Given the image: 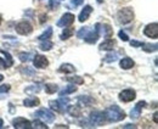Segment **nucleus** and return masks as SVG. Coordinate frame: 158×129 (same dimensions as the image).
<instances>
[{
  "label": "nucleus",
  "instance_id": "1",
  "mask_svg": "<svg viewBox=\"0 0 158 129\" xmlns=\"http://www.w3.org/2000/svg\"><path fill=\"white\" fill-rule=\"evenodd\" d=\"M103 114H105V119H107L108 122H119L125 118V113L120 110L117 105L110 106L103 112Z\"/></svg>",
  "mask_w": 158,
  "mask_h": 129
},
{
  "label": "nucleus",
  "instance_id": "2",
  "mask_svg": "<svg viewBox=\"0 0 158 129\" xmlns=\"http://www.w3.org/2000/svg\"><path fill=\"white\" fill-rule=\"evenodd\" d=\"M68 102H69V99H67L64 96H60L59 100H55V101L51 100L49 102V105H50V107L52 110H55L56 112L63 113V112H67V105H68Z\"/></svg>",
  "mask_w": 158,
  "mask_h": 129
},
{
  "label": "nucleus",
  "instance_id": "3",
  "mask_svg": "<svg viewBox=\"0 0 158 129\" xmlns=\"http://www.w3.org/2000/svg\"><path fill=\"white\" fill-rule=\"evenodd\" d=\"M117 19L118 22L122 24H127L129 22H131L134 19V12L130 7H124L122 10H119L118 14H117Z\"/></svg>",
  "mask_w": 158,
  "mask_h": 129
},
{
  "label": "nucleus",
  "instance_id": "4",
  "mask_svg": "<svg viewBox=\"0 0 158 129\" xmlns=\"http://www.w3.org/2000/svg\"><path fill=\"white\" fill-rule=\"evenodd\" d=\"M35 118L44 121L45 123H52L54 119H55V114L51 112L50 110H46V109H40L34 113Z\"/></svg>",
  "mask_w": 158,
  "mask_h": 129
},
{
  "label": "nucleus",
  "instance_id": "5",
  "mask_svg": "<svg viewBox=\"0 0 158 129\" xmlns=\"http://www.w3.org/2000/svg\"><path fill=\"white\" fill-rule=\"evenodd\" d=\"M100 37V23H96L95 24V28L94 29H89V32L85 34V37L83 38L85 41L90 43V44H94L98 41V39Z\"/></svg>",
  "mask_w": 158,
  "mask_h": 129
},
{
  "label": "nucleus",
  "instance_id": "6",
  "mask_svg": "<svg viewBox=\"0 0 158 129\" xmlns=\"http://www.w3.org/2000/svg\"><path fill=\"white\" fill-rule=\"evenodd\" d=\"M89 121H90L91 126H96V127L102 126L105 123V114H103V112H100V111L91 112L90 117H89Z\"/></svg>",
  "mask_w": 158,
  "mask_h": 129
},
{
  "label": "nucleus",
  "instance_id": "7",
  "mask_svg": "<svg viewBox=\"0 0 158 129\" xmlns=\"http://www.w3.org/2000/svg\"><path fill=\"white\" fill-rule=\"evenodd\" d=\"M32 31H33V27H32V24H31L29 22H27V21H22V22L16 24V32H17L19 34L28 36V34L32 33Z\"/></svg>",
  "mask_w": 158,
  "mask_h": 129
},
{
  "label": "nucleus",
  "instance_id": "8",
  "mask_svg": "<svg viewBox=\"0 0 158 129\" xmlns=\"http://www.w3.org/2000/svg\"><path fill=\"white\" fill-rule=\"evenodd\" d=\"M135 97H136V92H135V90H133V89H125V90H123V92L119 94V99L123 102H130Z\"/></svg>",
  "mask_w": 158,
  "mask_h": 129
},
{
  "label": "nucleus",
  "instance_id": "9",
  "mask_svg": "<svg viewBox=\"0 0 158 129\" xmlns=\"http://www.w3.org/2000/svg\"><path fill=\"white\" fill-rule=\"evenodd\" d=\"M145 36H147L148 38H153L157 39L158 37V24L157 23H150L146 26V28L143 29Z\"/></svg>",
  "mask_w": 158,
  "mask_h": 129
},
{
  "label": "nucleus",
  "instance_id": "10",
  "mask_svg": "<svg viewBox=\"0 0 158 129\" xmlns=\"http://www.w3.org/2000/svg\"><path fill=\"white\" fill-rule=\"evenodd\" d=\"M12 124H14V127H15L16 129H29V128H32V122H29L28 119L22 118V117H19V118L14 119Z\"/></svg>",
  "mask_w": 158,
  "mask_h": 129
},
{
  "label": "nucleus",
  "instance_id": "11",
  "mask_svg": "<svg viewBox=\"0 0 158 129\" xmlns=\"http://www.w3.org/2000/svg\"><path fill=\"white\" fill-rule=\"evenodd\" d=\"M74 19H76V17H74L73 14L67 12V14H64V15L59 19L57 26H59V27H68V26H71V24L74 22Z\"/></svg>",
  "mask_w": 158,
  "mask_h": 129
},
{
  "label": "nucleus",
  "instance_id": "12",
  "mask_svg": "<svg viewBox=\"0 0 158 129\" xmlns=\"http://www.w3.org/2000/svg\"><path fill=\"white\" fill-rule=\"evenodd\" d=\"M33 63H34V67L37 68H46L49 66V61L45 56L43 55H35L33 56Z\"/></svg>",
  "mask_w": 158,
  "mask_h": 129
},
{
  "label": "nucleus",
  "instance_id": "13",
  "mask_svg": "<svg viewBox=\"0 0 158 129\" xmlns=\"http://www.w3.org/2000/svg\"><path fill=\"white\" fill-rule=\"evenodd\" d=\"M143 106H146V102H145V101H140V102H138L136 106H135V107L131 110V112H130V117L134 118V119L139 118V116L141 114V110H142Z\"/></svg>",
  "mask_w": 158,
  "mask_h": 129
},
{
  "label": "nucleus",
  "instance_id": "14",
  "mask_svg": "<svg viewBox=\"0 0 158 129\" xmlns=\"http://www.w3.org/2000/svg\"><path fill=\"white\" fill-rule=\"evenodd\" d=\"M91 11H93V7H91L90 5L84 6V9L81 10V12L79 14V17H78L79 22H84V21H86V19H89V16H90Z\"/></svg>",
  "mask_w": 158,
  "mask_h": 129
},
{
  "label": "nucleus",
  "instance_id": "15",
  "mask_svg": "<svg viewBox=\"0 0 158 129\" xmlns=\"http://www.w3.org/2000/svg\"><path fill=\"white\" fill-rule=\"evenodd\" d=\"M39 104H40L39 99L38 97H34V96H29V97H27L23 101V105L26 107H34V106H38Z\"/></svg>",
  "mask_w": 158,
  "mask_h": 129
},
{
  "label": "nucleus",
  "instance_id": "16",
  "mask_svg": "<svg viewBox=\"0 0 158 129\" xmlns=\"http://www.w3.org/2000/svg\"><path fill=\"white\" fill-rule=\"evenodd\" d=\"M114 45H116V41L113 39H106L105 41H102L100 44V49L101 50H112Z\"/></svg>",
  "mask_w": 158,
  "mask_h": 129
},
{
  "label": "nucleus",
  "instance_id": "17",
  "mask_svg": "<svg viewBox=\"0 0 158 129\" xmlns=\"http://www.w3.org/2000/svg\"><path fill=\"white\" fill-rule=\"evenodd\" d=\"M134 61L130 58V57H124L123 60H120V67L123 70H130L134 67Z\"/></svg>",
  "mask_w": 158,
  "mask_h": 129
},
{
  "label": "nucleus",
  "instance_id": "18",
  "mask_svg": "<svg viewBox=\"0 0 158 129\" xmlns=\"http://www.w3.org/2000/svg\"><path fill=\"white\" fill-rule=\"evenodd\" d=\"M59 72H61V73H73V72H76V67L71 63H63L59 68Z\"/></svg>",
  "mask_w": 158,
  "mask_h": 129
},
{
  "label": "nucleus",
  "instance_id": "19",
  "mask_svg": "<svg viewBox=\"0 0 158 129\" xmlns=\"http://www.w3.org/2000/svg\"><path fill=\"white\" fill-rule=\"evenodd\" d=\"M93 102H94V99H91L90 96H86V95H81L78 99L79 106H90Z\"/></svg>",
  "mask_w": 158,
  "mask_h": 129
},
{
  "label": "nucleus",
  "instance_id": "20",
  "mask_svg": "<svg viewBox=\"0 0 158 129\" xmlns=\"http://www.w3.org/2000/svg\"><path fill=\"white\" fill-rule=\"evenodd\" d=\"M74 92H77V87L76 85H68L67 88H64L60 92V96H66L67 94H72Z\"/></svg>",
  "mask_w": 158,
  "mask_h": 129
},
{
  "label": "nucleus",
  "instance_id": "21",
  "mask_svg": "<svg viewBox=\"0 0 158 129\" xmlns=\"http://www.w3.org/2000/svg\"><path fill=\"white\" fill-rule=\"evenodd\" d=\"M52 46H54V44L51 41H49V40H41V43H40L39 45V48L43 51H49Z\"/></svg>",
  "mask_w": 158,
  "mask_h": 129
},
{
  "label": "nucleus",
  "instance_id": "22",
  "mask_svg": "<svg viewBox=\"0 0 158 129\" xmlns=\"http://www.w3.org/2000/svg\"><path fill=\"white\" fill-rule=\"evenodd\" d=\"M142 46V50H145L146 53H152V51H156L157 50V44H146V43H142L141 44Z\"/></svg>",
  "mask_w": 158,
  "mask_h": 129
},
{
  "label": "nucleus",
  "instance_id": "23",
  "mask_svg": "<svg viewBox=\"0 0 158 129\" xmlns=\"http://www.w3.org/2000/svg\"><path fill=\"white\" fill-rule=\"evenodd\" d=\"M51 36H52V28H51V27H49V28H48V29H46L41 36L38 37V39H39V40H49V39L51 38Z\"/></svg>",
  "mask_w": 158,
  "mask_h": 129
},
{
  "label": "nucleus",
  "instance_id": "24",
  "mask_svg": "<svg viewBox=\"0 0 158 129\" xmlns=\"http://www.w3.org/2000/svg\"><path fill=\"white\" fill-rule=\"evenodd\" d=\"M73 33H74V29H73V28H64L63 33L61 34V39H62V40H66V39L72 37Z\"/></svg>",
  "mask_w": 158,
  "mask_h": 129
},
{
  "label": "nucleus",
  "instance_id": "25",
  "mask_svg": "<svg viewBox=\"0 0 158 129\" xmlns=\"http://www.w3.org/2000/svg\"><path fill=\"white\" fill-rule=\"evenodd\" d=\"M57 90H59V87L56 84H51V83L45 84V92L48 94H55Z\"/></svg>",
  "mask_w": 158,
  "mask_h": 129
},
{
  "label": "nucleus",
  "instance_id": "26",
  "mask_svg": "<svg viewBox=\"0 0 158 129\" xmlns=\"http://www.w3.org/2000/svg\"><path fill=\"white\" fill-rule=\"evenodd\" d=\"M0 53L6 57V58H5V63H6L7 68H9L10 66H12V65H14V60H12V57H11V55H10L9 53H6V51H4V50H0Z\"/></svg>",
  "mask_w": 158,
  "mask_h": 129
},
{
  "label": "nucleus",
  "instance_id": "27",
  "mask_svg": "<svg viewBox=\"0 0 158 129\" xmlns=\"http://www.w3.org/2000/svg\"><path fill=\"white\" fill-rule=\"evenodd\" d=\"M33 56L34 55H33L32 53H20V54H19V57H20V60L22 62H28V61H31Z\"/></svg>",
  "mask_w": 158,
  "mask_h": 129
},
{
  "label": "nucleus",
  "instance_id": "28",
  "mask_svg": "<svg viewBox=\"0 0 158 129\" xmlns=\"http://www.w3.org/2000/svg\"><path fill=\"white\" fill-rule=\"evenodd\" d=\"M101 27H102V32H103V36H105L106 38H111L112 33H113V31L111 29L110 24H101Z\"/></svg>",
  "mask_w": 158,
  "mask_h": 129
},
{
  "label": "nucleus",
  "instance_id": "29",
  "mask_svg": "<svg viewBox=\"0 0 158 129\" xmlns=\"http://www.w3.org/2000/svg\"><path fill=\"white\" fill-rule=\"evenodd\" d=\"M68 82H71V83H74V84H83L84 83V79L81 78V77H79V75H73V77H67L66 78Z\"/></svg>",
  "mask_w": 158,
  "mask_h": 129
},
{
  "label": "nucleus",
  "instance_id": "30",
  "mask_svg": "<svg viewBox=\"0 0 158 129\" xmlns=\"http://www.w3.org/2000/svg\"><path fill=\"white\" fill-rule=\"evenodd\" d=\"M67 111H68L72 116H74V117H79V116L81 114V110H80L79 106H71Z\"/></svg>",
  "mask_w": 158,
  "mask_h": 129
},
{
  "label": "nucleus",
  "instance_id": "31",
  "mask_svg": "<svg viewBox=\"0 0 158 129\" xmlns=\"http://www.w3.org/2000/svg\"><path fill=\"white\" fill-rule=\"evenodd\" d=\"M40 89H41L40 88V84H37V85H31V87L26 88L24 92H27V94H34V92H39Z\"/></svg>",
  "mask_w": 158,
  "mask_h": 129
},
{
  "label": "nucleus",
  "instance_id": "32",
  "mask_svg": "<svg viewBox=\"0 0 158 129\" xmlns=\"http://www.w3.org/2000/svg\"><path fill=\"white\" fill-rule=\"evenodd\" d=\"M32 127H33V128H41V129H46V128H48V126H45V123L40 122L38 118H37V119H35V121L32 123Z\"/></svg>",
  "mask_w": 158,
  "mask_h": 129
},
{
  "label": "nucleus",
  "instance_id": "33",
  "mask_svg": "<svg viewBox=\"0 0 158 129\" xmlns=\"http://www.w3.org/2000/svg\"><path fill=\"white\" fill-rule=\"evenodd\" d=\"M117 60H118V55H117L116 53L108 54V55L106 56V58H105L106 62H114V61H117Z\"/></svg>",
  "mask_w": 158,
  "mask_h": 129
},
{
  "label": "nucleus",
  "instance_id": "34",
  "mask_svg": "<svg viewBox=\"0 0 158 129\" xmlns=\"http://www.w3.org/2000/svg\"><path fill=\"white\" fill-rule=\"evenodd\" d=\"M21 73L26 74V75H34L35 72L33 70H31L29 67H24V68H21Z\"/></svg>",
  "mask_w": 158,
  "mask_h": 129
},
{
  "label": "nucleus",
  "instance_id": "35",
  "mask_svg": "<svg viewBox=\"0 0 158 129\" xmlns=\"http://www.w3.org/2000/svg\"><path fill=\"white\" fill-rule=\"evenodd\" d=\"M89 29H90V27H84V28H81L78 33H77L78 38H81V39H83V38L85 37V34L89 32Z\"/></svg>",
  "mask_w": 158,
  "mask_h": 129
},
{
  "label": "nucleus",
  "instance_id": "36",
  "mask_svg": "<svg viewBox=\"0 0 158 129\" xmlns=\"http://www.w3.org/2000/svg\"><path fill=\"white\" fill-rule=\"evenodd\" d=\"M50 7H51V10H56L57 7L60 6V0H50Z\"/></svg>",
  "mask_w": 158,
  "mask_h": 129
},
{
  "label": "nucleus",
  "instance_id": "37",
  "mask_svg": "<svg viewBox=\"0 0 158 129\" xmlns=\"http://www.w3.org/2000/svg\"><path fill=\"white\" fill-rule=\"evenodd\" d=\"M118 36H119V38H120L122 40H124V41H128V40H129V37H128V36H127V33H124L123 31H120V32H119Z\"/></svg>",
  "mask_w": 158,
  "mask_h": 129
},
{
  "label": "nucleus",
  "instance_id": "38",
  "mask_svg": "<svg viewBox=\"0 0 158 129\" xmlns=\"http://www.w3.org/2000/svg\"><path fill=\"white\" fill-rule=\"evenodd\" d=\"M9 90H10V85H9V84H4V85L0 87V94H2V92H7Z\"/></svg>",
  "mask_w": 158,
  "mask_h": 129
},
{
  "label": "nucleus",
  "instance_id": "39",
  "mask_svg": "<svg viewBox=\"0 0 158 129\" xmlns=\"http://www.w3.org/2000/svg\"><path fill=\"white\" fill-rule=\"evenodd\" d=\"M83 1L84 0H71V5H73L76 7V6H78L80 4H83Z\"/></svg>",
  "mask_w": 158,
  "mask_h": 129
},
{
  "label": "nucleus",
  "instance_id": "40",
  "mask_svg": "<svg viewBox=\"0 0 158 129\" xmlns=\"http://www.w3.org/2000/svg\"><path fill=\"white\" fill-rule=\"evenodd\" d=\"M4 68H7L6 63H5V60L0 58V70H4Z\"/></svg>",
  "mask_w": 158,
  "mask_h": 129
},
{
  "label": "nucleus",
  "instance_id": "41",
  "mask_svg": "<svg viewBox=\"0 0 158 129\" xmlns=\"http://www.w3.org/2000/svg\"><path fill=\"white\" fill-rule=\"evenodd\" d=\"M130 44H131V46H141V41H136V40H133V41H130Z\"/></svg>",
  "mask_w": 158,
  "mask_h": 129
},
{
  "label": "nucleus",
  "instance_id": "42",
  "mask_svg": "<svg viewBox=\"0 0 158 129\" xmlns=\"http://www.w3.org/2000/svg\"><path fill=\"white\" fill-rule=\"evenodd\" d=\"M124 128H135V126L134 124H127V126H124Z\"/></svg>",
  "mask_w": 158,
  "mask_h": 129
},
{
  "label": "nucleus",
  "instance_id": "43",
  "mask_svg": "<svg viewBox=\"0 0 158 129\" xmlns=\"http://www.w3.org/2000/svg\"><path fill=\"white\" fill-rule=\"evenodd\" d=\"M158 114L157 113H155V114H153V119H155V122H156V123H158V117H157Z\"/></svg>",
  "mask_w": 158,
  "mask_h": 129
},
{
  "label": "nucleus",
  "instance_id": "44",
  "mask_svg": "<svg viewBox=\"0 0 158 129\" xmlns=\"http://www.w3.org/2000/svg\"><path fill=\"white\" fill-rule=\"evenodd\" d=\"M2 79H4V75H1V74H0V82H1Z\"/></svg>",
  "mask_w": 158,
  "mask_h": 129
},
{
  "label": "nucleus",
  "instance_id": "45",
  "mask_svg": "<svg viewBox=\"0 0 158 129\" xmlns=\"http://www.w3.org/2000/svg\"><path fill=\"white\" fill-rule=\"evenodd\" d=\"M96 1H98V2H99V4H101V2H102V1H103V0H96Z\"/></svg>",
  "mask_w": 158,
  "mask_h": 129
},
{
  "label": "nucleus",
  "instance_id": "46",
  "mask_svg": "<svg viewBox=\"0 0 158 129\" xmlns=\"http://www.w3.org/2000/svg\"><path fill=\"white\" fill-rule=\"evenodd\" d=\"M1 124H2V119H0V128H1Z\"/></svg>",
  "mask_w": 158,
  "mask_h": 129
},
{
  "label": "nucleus",
  "instance_id": "47",
  "mask_svg": "<svg viewBox=\"0 0 158 129\" xmlns=\"http://www.w3.org/2000/svg\"><path fill=\"white\" fill-rule=\"evenodd\" d=\"M0 23H1V17H0Z\"/></svg>",
  "mask_w": 158,
  "mask_h": 129
}]
</instances>
